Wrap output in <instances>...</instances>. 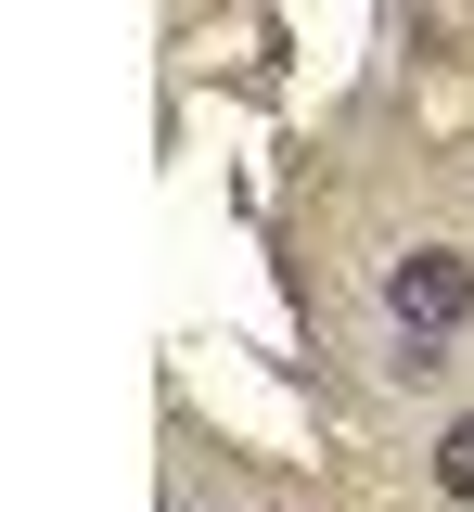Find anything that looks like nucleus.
I'll return each mask as SVG.
<instances>
[{
    "mask_svg": "<svg viewBox=\"0 0 474 512\" xmlns=\"http://www.w3.org/2000/svg\"><path fill=\"white\" fill-rule=\"evenodd\" d=\"M385 320H398V359H449V333L474 320V256L410 244L398 269H385Z\"/></svg>",
    "mask_w": 474,
    "mask_h": 512,
    "instance_id": "f257e3e1",
    "label": "nucleus"
},
{
    "mask_svg": "<svg viewBox=\"0 0 474 512\" xmlns=\"http://www.w3.org/2000/svg\"><path fill=\"white\" fill-rule=\"evenodd\" d=\"M436 487H449V500L474 512V410H462V423H449V436H436Z\"/></svg>",
    "mask_w": 474,
    "mask_h": 512,
    "instance_id": "f03ea898",
    "label": "nucleus"
}]
</instances>
